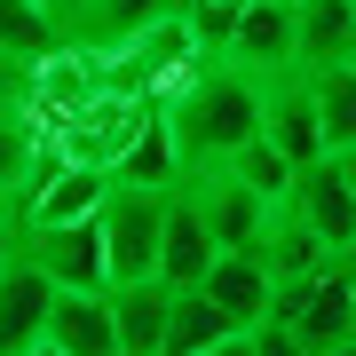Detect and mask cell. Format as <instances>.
I'll use <instances>...</instances> for the list:
<instances>
[{"mask_svg": "<svg viewBox=\"0 0 356 356\" xmlns=\"http://www.w3.org/2000/svg\"><path fill=\"white\" fill-rule=\"evenodd\" d=\"M261 135L277 143V151H285L293 166H301V159H317V151H332V135H325V111H317V88H309V72H277V79H269Z\"/></svg>", "mask_w": 356, "mask_h": 356, "instance_id": "30bf717a", "label": "cell"}, {"mask_svg": "<svg viewBox=\"0 0 356 356\" xmlns=\"http://www.w3.org/2000/svg\"><path fill=\"white\" fill-rule=\"evenodd\" d=\"M166 301H175V285H166V277L111 285V309H119V341H127V356H159V348H166Z\"/></svg>", "mask_w": 356, "mask_h": 356, "instance_id": "e0dca14e", "label": "cell"}, {"mask_svg": "<svg viewBox=\"0 0 356 356\" xmlns=\"http://www.w3.org/2000/svg\"><path fill=\"white\" fill-rule=\"evenodd\" d=\"M229 166H238V175L254 182V191H269V198H285V191H293V159H285L269 135H254L245 151H229Z\"/></svg>", "mask_w": 356, "mask_h": 356, "instance_id": "7402d4cb", "label": "cell"}, {"mask_svg": "<svg viewBox=\"0 0 356 356\" xmlns=\"http://www.w3.org/2000/svg\"><path fill=\"white\" fill-rule=\"evenodd\" d=\"M348 341H356V332H348Z\"/></svg>", "mask_w": 356, "mask_h": 356, "instance_id": "4dcf8cb0", "label": "cell"}, {"mask_svg": "<svg viewBox=\"0 0 356 356\" xmlns=\"http://www.w3.org/2000/svg\"><path fill=\"white\" fill-rule=\"evenodd\" d=\"M16 245L48 269L64 293H95L111 285V254H103V222H16Z\"/></svg>", "mask_w": 356, "mask_h": 356, "instance_id": "52a82bcc", "label": "cell"}, {"mask_svg": "<svg viewBox=\"0 0 356 356\" xmlns=\"http://www.w3.org/2000/svg\"><path fill=\"white\" fill-rule=\"evenodd\" d=\"M341 64H356V32H348V56H341Z\"/></svg>", "mask_w": 356, "mask_h": 356, "instance_id": "f546056e", "label": "cell"}, {"mask_svg": "<svg viewBox=\"0 0 356 356\" xmlns=\"http://www.w3.org/2000/svg\"><path fill=\"white\" fill-rule=\"evenodd\" d=\"M32 159H40V119L32 111H0V191H16Z\"/></svg>", "mask_w": 356, "mask_h": 356, "instance_id": "44dd1931", "label": "cell"}, {"mask_svg": "<svg viewBox=\"0 0 356 356\" xmlns=\"http://www.w3.org/2000/svg\"><path fill=\"white\" fill-rule=\"evenodd\" d=\"M341 175H348V191H356V143H341Z\"/></svg>", "mask_w": 356, "mask_h": 356, "instance_id": "484cf974", "label": "cell"}, {"mask_svg": "<svg viewBox=\"0 0 356 356\" xmlns=\"http://www.w3.org/2000/svg\"><path fill=\"white\" fill-rule=\"evenodd\" d=\"M261 111H269V79L238 56L206 48L191 79L166 95V127H175V151L182 166H206V159H229L261 135Z\"/></svg>", "mask_w": 356, "mask_h": 356, "instance_id": "6da1fadb", "label": "cell"}, {"mask_svg": "<svg viewBox=\"0 0 356 356\" xmlns=\"http://www.w3.org/2000/svg\"><path fill=\"white\" fill-rule=\"evenodd\" d=\"M222 332H238V317L214 301L206 285H175V301H166V348L159 356H198V348H214Z\"/></svg>", "mask_w": 356, "mask_h": 356, "instance_id": "2e32d148", "label": "cell"}, {"mask_svg": "<svg viewBox=\"0 0 356 356\" xmlns=\"http://www.w3.org/2000/svg\"><path fill=\"white\" fill-rule=\"evenodd\" d=\"M269 317H277L309 356H325V348H341L348 332H356V277H348L341 261H325V269H309V277L277 285Z\"/></svg>", "mask_w": 356, "mask_h": 356, "instance_id": "277c9868", "label": "cell"}, {"mask_svg": "<svg viewBox=\"0 0 356 356\" xmlns=\"http://www.w3.org/2000/svg\"><path fill=\"white\" fill-rule=\"evenodd\" d=\"M198 56H206V40H198V24H191V8H166L159 24H143V32L127 40V48H111V56H103V88L166 103L182 79H191Z\"/></svg>", "mask_w": 356, "mask_h": 356, "instance_id": "7a4b0ae2", "label": "cell"}, {"mask_svg": "<svg viewBox=\"0 0 356 356\" xmlns=\"http://www.w3.org/2000/svg\"><path fill=\"white\" fill-rule=\"evenodd\" d=\"M166 198L175 182H119L103 191V254H111V285H143L159 277V238H166Z\"/></svg>", "mask_w": 356, "mask_h": 356, "instance_id": "3957f363", "label": "cell"}, {"mask_svg": "<svg viewBox=\"0 0 356 356\" xmlns=\"http://www.w3.org/2000/svg\"><path fill=\"white\" fill-rule=\"evenodd\" d=\"M48 341L64 348V356H127V341H119V309H111V285H95V293H56Z\"/></svg>", "mask_w": 356, "mask_h": 356, "instance_id": "7c38bea8", "label": "cell"}, {"mask_svg": "<svg viewBox=\"0 0 356 356\" xmlns=\"http://www.w3.org/2000/svg\"><path fill=\"white\" fill-rule=\"evenodd\" d=\"M198 356H261V341H254V325H238V332H222V341L198 348Z\"/></svg>", "mask_w": 356, "mask_h": 356, "instance_id": "603a6c76", "label": "cell"}, {"mask_svg": "<svg viewBox=\"0 0 356 356\" xmlns=\"http://www.w3.org/2000/svg\"><path fill=\"white\" fill-rule=\"evenodd\" d=\"M8 229H16V198L0 191V238H8Z\"/></svg>", "mask_w": 356, "mask_h": 356, "instance_id": "d4e9b609", "label": "cell"}, {"mask_svg": "<svg viewBox=\"0 0 356 356\" xmlns=\"http://www.w3.org/2000/svg\"><path fill=\"white\" fill-rule=\"evenodd\" d=\"M214 254H222L214 229H206L198 206L175 191V198H166V238H159V277H166V285H198L206 269H214Z\"/></svg>", "mask_w": 356, "mask_h": 356, "instance_id": "9a60e30c", "label": "cell"}, {"mask_svg": "<svg viewBox=\"0 0 356 356\" xmlns=\"http://www.w3.org/2000/svg\"><path fill=\"white\" fill-rule=\"evenodd\" d=\"M56 285L48 269H40L24 245H16V261H8V277H0V356H24L32 341H48V317H56Z\"/></svg>", "mask_w": 356, "mask_h": 356, "instance_id": "9c48e42d", "label": "cell"}, {"mask_svg": "<svg viewBox=\"0 0 356 356\" xmlns=\"http://www.w3.org/2000/svg\"><path fill=\"white\" fill-rule=\"evenodd\" d=\"M198 285L214 293V301H222L238 325H261V317H269V301H277V277H269V261L254 254V245H222L214 269H206Z\"/></svg>", "mask_w": 356, "mask_h": 356, "instance_id": "5bb4252c", "label": "cell"}, {"mask_svg": "<svg viewBox=\"0 0 356 356\" xmlns=\"http://www.w3.org/2000/svg\"><path fill=\"white\" fill-rule=\"evenodd\" d=\"M325 356H356V341H341V348H325Z\"/></svg>", "mask_w": 356, "mask_h": 356, "instance_id": "f1b7e54d", "label": "cell"}, {"mask_svg": "<svg viewBox=\"0 0 356 356\" xmlns=\"http://www.w3.org/2000/svg\"><path fill=\"white\" fill-rule=\"evenodd\" d=\"M175 191L198 206V222L214 229V245H254L261 229H269V214H277V198H269V191H254V182H245L229 159L182 166V175H175Z\"/></svg>", "mask_w": 356, "mask_h": 356, "instance_id": "5b68a950", "label": "cell"}, {"mask_svg": "<svg viewBox=\"0 0 356 356\" xmlns=\"http://www.w3.org/2000/svg\"><path fill=\"white\" fill-rule=\"evenodd\" d=\"M0 48H8V56H48V48H64L48 0H0Z\"/></svg>", "mask_w": 356, "mask_h": 356, "instance_id": "d6986e66", "label": "cell"}, {"mask_svg": "<svg viewBox=\"0 0 356 356\" xmlns=\"http://www.w3.org/2000/svg\"><path fill=\"white\" fill-rule=\"evenodd\" d=\"M222 56L254 64L261 79L301 72V0H245V8H238V32L222 40Z\"/></svg>", "mask_w": 356, "mask_h": 356, "instance_id": "ba28073f", "label": "cell"}, {"mask_svg": "<svg viewBox=\"0 0 356 356\" xmlns=\"http://www.w3.org/2000/svg\"><path fill=\"white\" fill-rule=\"evenodd\" d=\"M48 16H56V32H64V16H72V0H48Z\"/></svg>", "mask_w": 356, "mask_h": 356, "instance_id": "83f0119b", "label": "cell"}, {"mask_svg": "<svg viewBox=\"0 0 356 356\" xmlns=\"http://www.w3.org/2000/svg\"><path fill=\"white\" fill-rule=\"evenodd\" d=\"M166 8H182V0H72V16H64V40L72 48H95V56H111V48H127V40L143 24H159Z\"/></svg>", "mask_w": 356, "mask_h": 356, "instance_id": "4fadbf2b", "label": "cell"}, {"mask_svg": "<svg viewBox=\"0 0 356 356\" xmlns=\"http://www.w3.org/2000/svg\"><path fill=\"white\" fill-rule=\"evenodd\" d=\"M309 88H317V111H325L332 151L356 143V64H317V72H309Z\"/></svg>", "mask_w": 356, "mask_h": 356, "instance_id": "ffe728a7", "label": "cell"}, {"mask_svg": "<svg viewBox=\"0 0 356 356\" xmlns=\"http://www.w3.org/2000/svg\"><path fill=\"white\" fill-rule=\"evenodd\" d=\"M332 261H341L348 277H356V229H348V238H341V254H332Z\"/></svg>", "mask_w": 356, "mask_h": 356, "instance_id": "cb8c5ba5", "label": "cell"}, {"mask_svg": "<svg viewBox=\"0 0 356 356\" xmlns=\"http://www.w3.org/2000/svg\"><path fill=\"white\" fill-rule=\"evenodd\" d=\"M8 261H16V229H8V238H0V277H8Z\"/></svg>", "mask_w": 356, "mask_h": 356, "instance_id": "4316f807", "label": "cell"}, {"mask_svg": "<svg viewBox=\"0 0 356 356\" xmlns=\"http://www.w3.org/2000/svg\"><path fill=\"white\" fill-rule=\"evenodd\" d=\"M285 206H293V214H309V222L332 238V254H341V238L356 229V191H348V175H341V151H317V159L293 166Z\"/></svg>", "mask_w": 356, "mask_h": 356, "instance_id": "8fae6325", "label": "cell"}, {"mask_svg": "<svg viewBox=\"0 0 356 356\" xmlns=\"http://www.w3.org/2000/svg\"><path fill=\"white\" fill-rule=\"evenodd\" d=\"M356 32V0H301V72L341 64Z\"/></svg>", "mask_w": 356, "mask_h": 356, "instance_id": "ac0fdd59", "label": "cell"}, {"mask_svg": "<svg viewBox=\"0 0 356 356\" xmlns=\"http://www.w3.org/2000/svg\"><path fill=\"white\" fill-rule=\"evenodd\" d=\"M151 111H159L151 95L95 88V95L79 103L72 119H64V127H56V151H64V159H88V166H119V159L135 151V135L151 127Z\"/></svg>", "mask_w": 356, "mask_h": 356, "instance_id": "8992f818", "label": "cell"}]
</instances>
